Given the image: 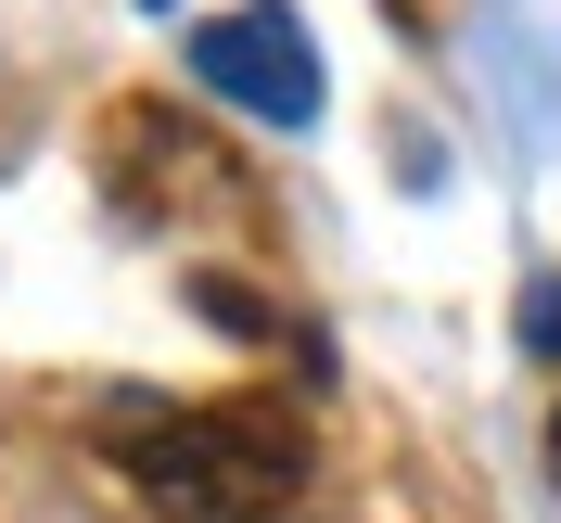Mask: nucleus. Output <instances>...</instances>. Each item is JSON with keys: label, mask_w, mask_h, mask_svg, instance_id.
<instances>
[{"label": "nucleus", "mask_w": 561, "mask_h": 523, "mask_svg": "<svg viewBox=\"0 0 561 523\" xmlns=\"http://www.w3.org/2000/svg\"><path fill=\"white\" fill-rule=\"evenodd\" d=\"M103 192L128 217H255L243 167H230L179 103H115L103 115Z\"/></svg>", "instance_id": "2"}, {"label": "nucleus", "mask_w": 561, "mask_h": 523, "mask_svg": "<svg viewBox=\"0 0 561 523\" xmlns=\"http://www.w3.org/2000/svg\"><path fill=\"white\" fill-rule=\"evenodd\" d=\"M524 332H536V357H561V294H536V319H524Z\"/></svg>", "instance_id": "4"}, {"label": "nucleus", "mask_w": 561, "mask_h": 523, "mask_svg": "<svg viewBox=\"0 0 561 523\" xmlns=\"http://www.w3.org/2000/svg\"><path fill=\"white\" fill-rule=\"evenodd\" d=\"M103 447L167 523H280L307 498V421L280 396H128L103 409Z\"/></svg>", "instance_id": "1"}, {"label": "nucleus", "mask_w": 561, "mask_h": 523, "mask_svg": "<svg viewBox=\"0 0 561 523\" xmlns=\"http://www.w3.org/2000/svg\"><path fill=\"white\" fill-rule=\"evenodd\" d=\"M192 65H205L217 103H243L255 128H307L319 115V52L294 13H217L205 38H192Z\"/></svg>", "instance_id": "3"}, {"label": "nucleus", "mask_w": 561, "mask_h": 523, "mask_svg": "<svg viewBox=\"0 0 561 523\" xmlns=\"http://www.w3.org/2000/svg\"><path fill=\"white\" fill-rule=\"evenodd\" d=\"M549 473H561V409H549Z\"/></svg>", "instance_id": "5"}]
</instances>
